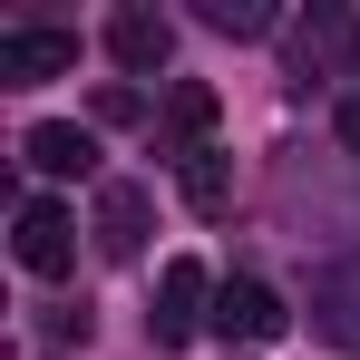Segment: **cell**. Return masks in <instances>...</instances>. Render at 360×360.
<instances>
[{
  "mask_svg": "<svg viewBox=\"0 0 360 360\" xmlns=\"http://www.w3.org/2000/svg\"><path fill=\"white\" fill-rule=\"evenodd\" d=\"M10 253L39 273V283H59L68 263H78V224H68V205H49V195H30L20 205V234H10Z\"/></svg>",
  "mask_w": 360,
  "mask_h": 360,
  "instance_id": "obj_1",
  "label": "cell"
},
{
  "mask_svg": "<svg viewBox=\"0 0 360 360\" xmlns=\"http://www.w3.org/2000/svg\"><path fill=\"white\" fill-rule=\"evenodd\" d=\"M78 68V39L68 30H0V78L10 88H49Z\"/></svg>",
  "mask_w": 360,
  "mask_h": 360,
  "instance_id": "obj_2",
  "label": "cell"
},
{
  "mask_svg": "<svg viewBox=\"0 0 360 360\" xmlns=\"http://www.w3.org/2000/svg\"><path fill=\"white\" fill-rule=\"evenodd\" d=\"M205 302H214L205 263H166V273H156V341H166V351H176V341H195V331L214 321Z\"/></svg>",
  "mask_w": 360,
  "mask_h": 360,
  "instance_id": "obj_3",
  "label": "cell"
},
{
  "mask_svg": "<svg viewBox=\"0 0 360 360\" xmlns=\"http://www.w3.org/2000/svg\"><path fill=\"white\" fill-rule=\"evenodd\" d=\"M292 311H283V292L273 283H224L214 292V341H273Z\"/></svg>",
  "mask_w": 360,
  "mask_h": 360,
  "instance_id": "obj_4",
  "label": "cell"
},
{
  "mask_svg": "<svg viewBox=\"0 0 360 360\" xmlns=\"http://www.w3.org/2000/svg\"><path fill=\"white\" fill-rule=\"evenodd\" d=\"M108 49H117V68H136V78H156V68L176 59V30H166L156 10H117V20H108Z\"/></svg>",
  "mask_w": 360,
  "mask_h": 360,
  "instance_id": "obj_5",
  "label": "cell"
},
{
  "mask_svg": "<svg viewBox=\"0 0 360 360\" xmlns=\"http://www.w3.org/2000/svg\"><path fill=\"white\" fill-rule=\"evenodd\" d=\"M98 253L108 263H136L146 253V185H108L98 195Z\"/></svg>",
  "mask_w": 360,
  "mask_h": 360,
  "instance_id": "obj_6",
  "label": "cell"
},
{
  "mask_svg": "<svg viewBox=\"0 0 360 360\" xmlns=\"http://www.w3.org/2000/svg\"><path fill=\"white\" fill-rule=\"evenodd\" d=\"M311 321H321V341H351L360 351V253L341 273H321V311H311Z\"/></svg>",
  "mask_w": 360,
  "mask_h": 360,
  "instance_id": "obj_7",
  "label": "cell"
},
{
  "mask_svg": "<svg viewBox=\"0 0 360 360\" xmlns=\"http://www.w3.org/2000/svg\"><path fill=\"white\" fill-rule=\"evenodd\" d=\"M30 166H39V176H88V166H98V146H88V127H30Z\"/></svg>",
  "mask_w": 360,
  "mask_h": 360,
  "instance_id": "obj_8",
  "label": "cell"
},
{
  "mask_svg": "<svg viewBox=\"0 0 360 360\" xmlns=\"http://www.w3.org/2000/svg\"><path fill=\"white\" fill-rule=\"evenodd\" d=\"M205 127H214V88L205 78H176L166 88V136H185V156H205Z\"/></svg>",
  "mask_w": 360,
  "mask_h": 360,
  "instance_id": "obj_9",
  "label": "cell"
},
{
  "mask_svg": "<svg viewBox=\"0 0 360 360\" xmlns=\"http://www.w3.org/2000/svg\"><path fill=\"white\" fill-rule=\"evenodd\" d=\"M185 205H195V214H224V205H234V156H214V146L185 156Z\"/></svg>",
  "mask_w": 360,
  "mask_h": 360,
  "instance_id": "obj_10",
  "label": "cell"
},
{
  "mask_svg": "<svg viewBox=\"0 0 360 360\" xmlns=\"http://www.w3.org/2000/svg\"><path fill=\"white\" fill-rule=\"evenodd\" d=\"M205 30H224V39H263L273 10H263V0H205Z\"/></svg>",
  "mask_w": 360,
  "mask_h": 360,
  "instance_id": "obj_11",
  "label": "cell"
},
{
  "mask_svg": "<svg viewBox=\"0 0 360 360\" xmlns=\"http://www.w3.org/2000/svg\"><path fill=\"white\" fill-rule=\"evenodd\" d=\"M341 146H360V98H341Z\"/></svg>",
  "mask_w": 360,
  "mask_h": 360,
  "instance_id": "obj_12",
  "label": "cell"
}]
</instances>
